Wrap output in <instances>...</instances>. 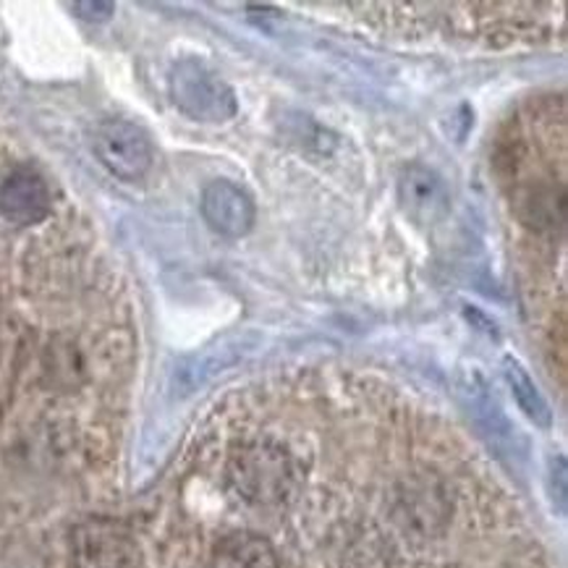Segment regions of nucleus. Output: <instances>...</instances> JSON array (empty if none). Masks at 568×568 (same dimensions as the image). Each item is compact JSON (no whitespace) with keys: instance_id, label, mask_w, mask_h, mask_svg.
I'll return each instance as SVG.
<instances>
[{"instance_id":"nucleus-3","label":"nucleus","mask_w":568,"mask_h":568,"mask_svg":"<svg viewBox=\"0 0 568 568\" xmlns=\"http://www.w3.org/2000/svg\"><path fill=\"white\" fill-rule=\"evenodd\" d=\"M398 205L417 225H435L450 213V192L440 173L409 163L398 173Z\"/></svg>"},{"instance_id":"nucleus-8","label":"nucleus","mask_w":568,"mask_h":568,"mask_svg":"<svg viewBox=\"0 0 568 568\" xmlns=\"http://www.w3.org/2000/svg\"><path fill=\"white\" fill-rule=\"evenodd\" d=\"M69 9L74 11L79 19L92 21V24H100V21H108V19L113 17L115 6H113V3H103V0H98V3H92V0H87V3H71Z\"/></svg>"},{"instance_id":"nucleus-2","label":"nucleus","mask_w":568,"mask_h":568,"mask_svg":"<svg viewBox=\"0 0 568 568\" xmlns=\"http://www.w3.org/2000/svg\"><path fill=\"white\" fill-rule=\"evenodd\" d=\"M90 144L100 165L121 181H140L148 176L155 160L150 134L134 121L105 119L92 129Z\"/></svg>"},{"instance_id":"nucleus-5","label":"nucleus","mask_w":568,"mask_h":568,"mask_svg":"<svg viewBox=\"0 0 568 568\" xmlns=\"http://www.w3.org/2000/svg\"><path fill=\"white\" fill-rule=\"evenodd\" d=\"M50 213V192L40 173L19 169L0 184V215L17 225H34Z\"/></svg>"},{"instance_id":"nucleus-1","label":"nucleus","mask_w":568,"mask_h":568,"mask_svg":"<svg viewBox=\"0 0 568 568\" xmlns=\"http://www.w3.org/2000/svg\"><path fill=\"white\" fill-rule=\"evenodd\" d=\"M169 87L179 111L194 121L223 123L231 121L239 111L236 92L229 82L196 58H184L173 65Z\"/></svg>"},{"instance_id":"nucleus-4","label":"nucleus","mask_w":568,"mask_h":568,"mask_svg":"<svg viewBox=\"0 0 568 568\" xmlns=\"http://www.w3.org/2000/svg\"><path fill=\"white\" fill-rule=\"evenodd\" d=\"M200 207L210 229L229 239L246 236L254 225V215H257L252 196L225 179L210 181L202 192Z\"/></svg>"},{"instance_id":"nucleus-7","label":"nucleus","mask_w":568,"mask_h":568,"mask_svg":"<svg viewBox=\"0 0 568 568\" xmlns=\"http://www.w3.org/2000/svg\"><path fill=\"white\" fill-rule=\"evenodd\" d=\"M504 367H506L508 383H511V388H514V396L519 398L521 409L527 412L535 422H540V425H548V422H550L548 406H545L542 396L537 393L535 383H531V377L527 375V369H524L521 364L514 359V356H506Z\"/></svg>"},{"instance_id":"nucleus-6","label":"nucleus","mask_w":568,"mask_h":568,"mask_svg":"<svg viewBox=\"0 0 568 568\" xmlns=\"http://www.w3.org/2000/svg\"><path fill=\"white\" fill-rule=\"evenodd\" d=\"M210 568H283L281 552L254 529H233L213 548Z\"/></svg>"}]
</instances>
